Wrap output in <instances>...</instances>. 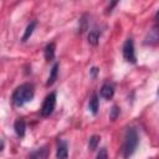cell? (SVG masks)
<instances>
[{
  "mask_svg": "<svg viewBox=\"0 0 159 159\" xmlns=\"http://www.w3.org/2000/svg\"><path fill=\"white\" fill-rule=\"evenodd\" d=\"M98 73H99V68L98 67H92L91 68V76H92V78H96Z\"/></svg>",
  "mask_w": 159,
  "mask_h": 159,
  "instance_id": "cell-19",
  "label": "cell"
},
{
  "mask_svg": "<svg viewBox=\"0 0 159 159\" xmlns=\"http://www.w3.org/2000/svg\"><path fill=\"white\" fill-rule=\"evenodd\" d=\"M99 94H101V97H103L104 99H112L113 96H114V88H113V86L109 84V83H104V84L101 87Z\"/></svg>",
  "mask_w": 159,
  "mask_h": 159,
  "instance_id": "cell-8",
  "label": "cell"
},
{
  "mask_svg": "<svg viewBox=\"0 0 159 159\" xmlns=\"http://www.w3.org/2000/svg\"><path fill=\"white\" fill-rule=\"evenodd\" d=\"M101 30L98 29H93L89 31L88 34V43L92 45V46H97L98 42H99V37H101Z\"/></svg>",
  "mask_w": 159,
  "mask_h": 159,
  "instance_id": "cell-11",
  "label": "cell"
},
{
  "mask_svg": "<svg viewBox=\"0 0 159 159\" xmlns=\"http://www.w3.org/2000/svg\"><path fill=\"white\" fill-rule=\"evenodd\" d=\"M117 4H118L117 1H113V2H111V5H109V6L107 7V11H106V14H109V12L112 11V9H113V7H114V6L117 5Z\"/></svg>",
  "mask_w": 159,
  "mask_h": 159,
  "instance_id": "cell-20",
  "label": "cell"
},
{
  "mask_svg": "<svg viewBox=\"0 0 159 159\" xmlns=\"http://www.w3.org/2000/svg\"><path fill=\"white\" fill-rule=\"evenodd\" d=\"M35 96V88L32 83H22L20 84L12 93V103L16 107H22L25 103L30 102Z\"/></svg>",
  "mask_w": 159,
  "mask_h": 159,
  "instance_id": "cell-2",
  "label": "cell"
},
{
  "mask_svg": "<svg viewBox=\"0 0 159 159\" xmlns=\"http://www.w3.org/2000/svg\"><path fill=\"white\" fill-rule=\"evenodd\" d=\"M2 148H4V142H2V140H0V152L2 150Z\"/></svg>",
  "mask_w": 159,
  "mask_h": 159,
  "instance_id": "cell-21",
  "label": "cell"
},
{
  "mask_svg": "<svg viewBox=\"0 0 159 159\" xmlns=\"http://www.w3.org/2000/svg\"><path fill=\"white\" fill-rule=\"evenodd\" d=\"M119 112H120V109H119V107L118 106H112V109H111V114H109V118L112 119V120H116L117 119V117L119 116Z\"/></svg>",
  "mask_w": 159,
  "mask_h": 159,
  "instance_id": "cell-16",
  "label": "cell"
},
{
  "mask_svg": "<svg viewBox=\"0 0 159 159\" xmlns=\"http://www.w3.org/2000/svg\"><path fill=\"white\" fill-rule=\"evenodd\" d=\"M57 76H58V63L55 62L52 68H51V71H50V76H48L47 81H46V87L52 86L56 82V80H57Z\"/></svg>",
  "mask_w": 159,
  "mask_h": 159,
  "instance_id": "cell-9",
  "label": "cell"
},
{
  "mask_svg": "<svg viewBox=\"0 0 159 159\" xmlns=\"http://www.w3.org/2000/svg\"><path fill=\"white\" fill-rule=\"evenodd\" d=\"M14 129H15V133L19 138H22L25 135V132H26V123L24 119H17L14 124Z\"/></svg>",
  "mask_w": 159,
  "mask_h": 159,
  "instance_id": "cell-10",
  "label": "cell"
},
{
  "mask_svg": "<svg viewBox=\"0 0 159 159\" xmlns=\"http://www.w3.org/2000/svg\"><path fill=\"white\" fill-rule=\"evenodd\" d=\"M80 29H78V32H83V31H86V29H87V20H84V17H82L81 20H80Z\"/></svg>",
  "mask_w": 159,
  "mask_h": 159,
  "instance_id": "cell-18",
  "label": "cell"
},
{
  "mask_svg": "<svg viewBox=\"0 0 159 159\" xmlns=\"http://www.w3.org/2000/svg\"><path fill=\"white\" fill-rule=\"evenodd\" d=\"M96 159H108V153H107V149L106 148H101L98 154H97V158Z\"/></svg>",
  "mask_w": 159,
  "mask_h": 159,
  "instance_id": "cell-17",
  "label": "cell"
},
{
  "mask_svg": "<svg viewBox=\"0 0 159 159\" xmlns=\"http://www.w3.org/2000/svg\"><path fill=\"white\" fill-rule=\"evenodd\" d=\"M88 107H89V111L93 116H96L98 113V109H99V99H98V96L94 93L91 99H89V103H88Z\"/></svg>",
  "mask_w": 159,
  "mask_h": 159,
  "instance_id": "cell-13",
  "label": "cell"
},
{
  "mask_svg": "<svg viewBox=\"0 0 159 159\" xmlns=\"http://www.w3.org/2000/svg\"><path fill=\"white\" fill-rule=\"evenodd\" d=\"M138 143H139V135L137 129L133 127H129L124 134V142L122 145V157L124 159H129L135 153Z\"/></svg>",
  "mask_w": 159,
  "mask_h": 159,
  "instance_id": "cell-1",
  "label": "cell"
},
{
  "mask_svg": "<svg viewBox=\"0 0 159 159\" xmlns=\"http://www.w3.org/2000/svg\"><path fill=\"white\" fill-rule=\"evenodd\" d=\"M36 25H37V21H31V22L26 26V30H25V32H24V35H22V37H21L22 42H26V41L31 37V35H32V32H34Z\"/></svg>",
  "mask_w": 159,
  "mask_h": 159,
  "instance_id": "cell-14",
  "label": "cell"
},
{
  "mask_svg": "<svg viewBox=\"0 0 159 159\" xmlns=\"http://www.w3.org/2000/svg\"><path fill=\"white\" fill-rule=\"evenodd\" d=\"M122 52H123V57L127 62H130V63H137V56H135V50H134V42L132 39H128L125 40L124 45H123V48H122Z\"/></svg>",
  "mask_w": 159,
  "mask_h": 159,
  "instance_id": "cell-4",
  "label": "cell"
},
{
  "mask_svg": "<svg viewBox=\"0 0 159 159\" xmlns=\"http://www.w3.org/2000/svg\"><path fill=\"white\" fill-rule=\"evenodd\" d=\"M55 51H56V45H55V42H50L48 45H46V47H45V50H43V55H45L46 61L53 60V57H55Z\"/></svg>",
  "mask_w": 159,
  "mask_h": 159,
  "instance_id": "cell-12",
  "label": "cell"
},
{
  "mask_svg": "<svg viewBox=\"0 0 159 159\" xmlns=\"http://www.w3.org/2000/svg\"><path fill=\"white\" fill-rule=\"evenodd\" d=\"M158 40H159V35H158V27H157V25H155V26L149 31V34L147 35L144 43H145V45H157V43H158Z\"/></svg>",
  "mask_w": 159,
  "mask_h": 159,
  "instance_id": "cell-7",
  "label": "cell"
},
{
  "mask_svg": "<svg viewBox=\"0 0 159 159\" xmlns=\"http://www.w3.org/2000/svg\"><path fill=\"white\" fill-rule=\"evenodd\" d=\"M56 107V93L55 92H51L50 94H47L42 102V106H41V116L42 117H48L50 114H52L53 109Z\"/></svg>",
  "mask_w": 159,
  "mask_h": 159,
  "instance_id": "cell-3",
  "label": "cell"
},
{
  "mask_svg": "<svg viewBox=\"0 0 159 159\" xmlns=\"http://www.w3.org/2000/svg\"><path fill=\"white\" fill-rule=\"evenodd\" d=\"M99 142H101V137L99 135H97V134L92 135L89 138V140H88V148L91 150H96L97 147H98V144H99Z\"/></svg>",
  "mask_w": 159,
  "mask_h": 159,
  "instance_id": "cell-15",
  "label": "cell"
},
{
  "mask_svg": "<svg viewBox=\"0 0 159 159\" xmlns=\"http://www.w3.org/2000/svg\"><path fill=\"white\" fill-rule=\"evenodd\" d=\"M48 154H50L48 147L43 145V147L31 152V154L29 155V159H48Z\"/></svg>",
  "mask_w": 159,
  "mask_h": 159,
  "instance_id": "cell-5",
  "label": "cell"
},
{
  "mask_svg": "<svg viewBox=\"0 0 159 159\" xmlns=\"http://www.w3.org/2000/svg\"><path fill=\"white\" fill-rule=\"evenodd\" d=\"M57 159H67L68 158V145L65 140H60L57 145V152H56Z\"/></svg>",
  "mask_w": 159,
  "mask_h": 159,
  "instance_id": "cell-6",
  "label": "cell"
}]
</instances>
